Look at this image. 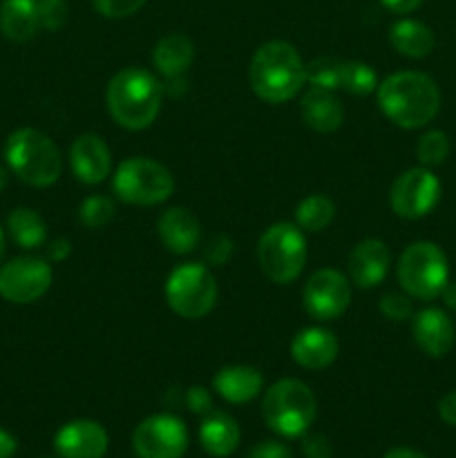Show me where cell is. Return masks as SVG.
I'll use <instances>...</instances> for the list:
<instances>
[{
    "mask_svg": "<svg viewBox=\"0 0 456 458\" xmlns=\"http://www.w3.org/2000/svg\"><path fill=\"white\" fill-rule=\"evenodd\" d=\"M232 253H235V244H232L231 237L215 235L206 246V262L210 267H224L232 258Z\"/></svg>",
    "mask_w": 456,
    "mask_h": 458,
    "instance_id": "obj_35",
    "label": "cell"
},
{
    "mask_svg": "<svg viewBox=\"0 0 456 458\" xmlns=\"http://www.w3.org/2000/svg\"><path fill=\"white\" fill-rule=\"evenodd\" d=\"M70 168L85 186H97L106 182L112 170L110 148L98 134H79L70 148Z\"/></svg>",
    "mask_w": 456,
    "mask_h": 458,
    "instance_id": "obj_16",
    "label": "cell"
},
{
    "mask_svg": "<svg viewBox=\"0 0 456 458\" xmlns=\"http://www.w3.org/2000/svg\"><path fill=\"white\" fill-rule=\"evenodd\" d=\"M441 199V182L425 165L398 174L389 191V206L402 219H420L432 213Z\"/></svg>",
    "mask_w": 456,
    "mask_h": 458,
    "instance_id": "obj_10",
    "label": "cell"
},
{
    "mask_svg": "<svg viewBox=\"0 0 456 458\" xmlns=\"http://www.w3.org/2000/svg\"><path fill=\"white\" fill-rule=\"evenodd\" d=\"M199 441L208 454L231 456L240 445V425L224 411H208L201 420Z\"/></svg>",
    "mask_w": 456,
    "mask_h": 458,
    "instance_id": "obj_24",
    "label": "cell"
},
{
    "mask_svg": "<svg viewBox=\"0 0 456 458\" xmlns=\"http://www.w3.org/2000/svg\"><path fill=\"white\" fill-rule=\"evenodd\" d=\"M61 458H103L107 452V432L97 420H72L54 438Z\"/></svg>",
    "mask_w": 456,
    "mask_h": 458,
    "instance_id": "obj_17",
    "label": "cell"
},
{
    "mask_svg": "<svg viewBox=\"0 0 456 458\" xmlns=\"http://www.w3.org/2000/svg\"><path fill=\"white\" fill-rule=\"evenodd\" d=\"M161 88H164V97L179 98L186 92V79H183V76H168V79L161 83Z\"/></svg>",
    "mask_w": 456,
    "mask_h": 458,
    "instance_id": "obj_42",
    "label": "cell"
},
{
    "mask_svg": "<svg viewBox=\"0 0 456 458\" xmlns=\"http://www.w3.org/2000/svg\"><path fill=\"white\" fill-rule=\"evenodd\" d=\"M398 284L410 298L436 300L450 282V264L443 249L434 242L420 240L407 246L396 267Z\"/></svg>",
    "mask_w": 456,
    "mask_h": 458,
    "instance_id": "obj_6",
    "label": "cell"
},
{
    "mask_svg": "<svg viewBox=\"0 0 456 458\" xmlns=\"http://www.w3.org/2000/svg\"><path fill=\"white\" fill-rule=\"evenodd\" d=\"M340 67H342V61H335L331 56L313 58L311 63H307V83L311 88L335 92L340 89Z\"/></svg>",
    "mask_w": 456,
    "mask_h": 458,
    "instance_id": "obj_31",
    "label": "cell"
},
{
    "mask_svg": "<svg viewBox=\"0 0 456 458\" xmlns=\"http://www.w3.org/2000/svg\"><path fill=\"white\" fill-rule=\"evenodd\" d=\"M7 231L21 249L34 250L47 242V224L36 210L16 208L7 217Z\"/></svg>",
    "mask_w": 456,
    "mask_h": 458,
    "instance_id": "obj_26",
    "label": "cell"
},
{
    "mask_svg": "<svg viewBox=\"0 0 456 458\" xmlns=\"http://www.w3.org/2000/svg\"><path fill=\"white\" fill-rule=\"evenodd\" d=\"M380 313L392 322H405L411 320L414 316V307H411V298L407 293H384L378 304Z\"/></svg>",
    "mask_w": 456,
    "mask_h": 458,
    "instance_id": "obj_32",
    "label": "cell"
},
{
    "mask_svg": "<svg viewBox=\"0 0 456 458\" xmlns=\"http://www.w3.org/2000/svg\"><path fill=\"white\" fill-rule=\"evenodd\" d=\"M376 92L383 114L402 130L425 128L441 110V89L425 72H396L387 76Z\"/></svg>",
    "mask_w": 456,
    "mask_h": 458,
    "instance_id": "obj_1",
    "label": "cell"
},
{
    "mask_svg": "<svg viewBox=\"0 0 456 458\" xmlns=\"http://www.w3.org/2000/svg\"><path fill=\"white\" fill-rule=\"evenodd\" d=\"M384 9H389L392 13H398V16H405V13L416 12L425 0H380Z\"/></svg>",
    "mask_w": 456,
    "mask_h": 458,
    "instance_id": "obj_40",
    "label": "cell"
},
{
    "mask_svg": "<svg viewBox=\"0 0 456 458\" xmlns=\"http://www.w3.org/2000/svg\"><path fill=\"white\" fill-rule=\"evenodd\" d=\"M383 458H427V456L418 450H411V447H393V450H389Z\"/></svg>",
    "mask_w": 456,
    "mask_h": 458,
    "instance_id": "obj_44",
    "label": "cell"
},
{
    "mask_svg": "<svg viewBox=\"0 0 456 458\" xmlns=\"http://www.w3.org/2000/svg\"><path fill=\"white\" fill-rule=\"evenodd\" d=\"M67 21L65 0H38V22L43 30L58 31Z\"/></svg>",
    "mask_w": 456,
    "mask_h": 458,
    "instance_id": "obj_33",
    "label": "cell"
},
{
    "mask_svg": "<svg viewBox=\"0 0 456 458\" xmlns=\"http://www.w3.org/2000/svg\"><path fill=\"white\" fill-rule=\"evenodd\" d=\"M156 233L159 240L170 253L186 255L197 249L201 240V224L195 215L183 206H173L164 210L156 222Z\"/></svg>",
    "mask_w": 456,
    "mask_h": 458,
    "instance_id": "obj_19",
    "label": "cell"
},
{
    "mask_svg": "<svg viewBox=\"0 0 456 458\" xmlns=\"http://www.w3.org/2000/svg\"><path fill=\"white\" fill-rule=\"evenodd\" d=\"M249 83L255 97L271 106H280L298 97L300 89L304 88L307 63L286 40H268L253 54Z\"/></svg>",
    "mask_w": 456,
    "mask_h": 458,
    "instance_id": "obj_2",
    "label": "cell"
},
{
    "mask_svg": "<svg viewBox=\"0 0 456 458\" xmlns=\"http://www.w3.org/2000/svg\"><path fill=\"white\" fill-rule=\"evenodd\" d=\"M116 197L132 206H156L174 192V177L164 164L148 157H130L121 161L112 179Z\"/></svg>",
    "mask_w": 456,
    "mask_h": 458,
    "instance_id": "obj_8",
    "label": "cell"
},
{
    "mask_svg": "<svg viewBox=\"0 0 456 458\" xmlns=\"http://www.w3.org/2000/svg\"><path fill=\"white\" fill-rule=\"evenodd\" d=\"M146 3L148 0H94V9L103 18L119 21V18H128L137 13Z\"/></svg>",
    "mask_w": 456,
    "mask_h": 458,
    "instance_id": "obj_34",
    "label": "cell"
},
{
    "mask_svg": "<svg viewBox=\"0 0 456 458\" xmlns=\"http://www.w3.org/2000/svg\"><path fill=\"white\" fill-rule=\"evenodd\" d=\"M450 137L443 130H427L425 134H420L418 143H416V157H418L420 165L434 168L450 157Z\"/></svg>",
    "mask_w": 456,
    "mask_h": 458,
    "instance_id": "obj_30",
    "label": "cell"
},
{
    "mask_svg": "<svg viewBox=\"0 0 456 458\" xmlns=\"http://www.w3.org/2000/svg\"><path fill=\"white\" fill-rule=\"evenodd\" d=\"M4 186H7V170L0 168V192H3Z\"/></svg>",
    "mask_w": 456,
    "mask_h": 458,
    "instance_id": "obj_47",
    "label": "cell"
},
{
    "mask_svg": "<svg viewBox=\"0 0 456 458\" xmlns=\"http://www.w3.org/2000/svg\"><path fill=\"white\" fill-rule=\"evenodd\" d=\"M38 0H3L0 31L12 43H27L38 31Z\"/></svg>",
    "mask_w": 456,
    "mask_h": 458,
    "instance_id": "obj_23",
    "label": "cell"
},
{
    "mask_svg": "<svg viewBox=\"0 0 456 458\" xmlns=\"http://www.w3.org/2000/svg\"><path fill=\"white\" fill-rule=\"evenodd\" d=\"M195 61V43L186 34H165L152 49V65L164 79L183 76Z\"/></svg>",
    "mask_w": 456,
    "mask_h": 458,
    "instance_id": "obj_22",
    "label": "cell"
},
{
    "mask_svg": "<svg viewBox=\"0 0 456 458\" xmlns=\"http://www.w3.org/2000/svg\"><path fill=\"white\" fill-rule=\"evenodd\" d=\"M217 282L210 268L199 262L179 264L165 282V302L186 320H201L217 304Z\"/></svg>",
    "mask_w": 456,
    "mask_h": 458,
    "instance_id": "obj_9",
    "label": "cell"
},
{
    "mask_svg": "<svg viewBox=\"0 0 456 458\" xmlns=\"http://www.w3.org/2000/svg\"><path fill=\"white\" fill-rule=\"evenodd\" d=\"M443 302H445V307L450 309V311L456 313V282H447L445 289H443L441 293Z\"/></svg>",
    "mask_w": 456,
    "mask_h": 458,
    "instance_id": "obj_45",
    "label": "cell"
},
{
    "mask_svg": "<svg viewBox=\"0 0 456 458\" xmlns=\"http://www.w3.org/2000/svg\"><path fill=\"white\" fill-rule=\"evenodd\" d=\"M302 302L308 316L316 320H335L351 302V280L335 268H320L304 284Z\"/></svg>",
    "mask_w": 456,
    "mask_h": 458,
    "instance_id": "obj_12",
    "label": "cell"
},
{
    "mask_svg": "<svg viewBox=\"0 0 456 458\" xmlns=\"http://www.w3.org/2000/svg\"><path fill=\"white\" fill-rule=\"evenodd\" d=\"M340 88L347 89L356 97H367L374 89H378V79L376 72L362 61H344L340 67Z\"/></svg>",
    "mask_w": 456,
    "mask_h": 458,
    "instance_id": "obj_28",
    "label": "cell"
},
{
    "mask_svg": "<svg viewBox=\"0 0 456 458\" xmlns=\"http://www.w3.org/2000/svg\"><path fill=\"white\" fill-rule=\"evenodd\" d=\"M304 123L320 134L335 132L344 121V107L331 89L311 88L300 101Z\"/></svg>",
    "mask_w": 456,
    "mask_h": 458,
    "instance_id": "obj_20",
    "label": "cell"
},
{
    "mask_svg": "<svg viewBox=\"0 0 456 458\" xmlns=\"http://www.w3.org/2000/svg\"><path fill=\"white\" fill-rule=\"evenodd\" d=\"M389 43L398 54L407 58H425L432 54L436 38L434 31L416 18H401L389 30Z\"/></svg>",
    "mask_w": 456,
    "mask_h": 458,
    "instance_id": "obj_25",
    "label": "cell"
},
{
    "mask_svg": "<svg viewBox=\"0 0 456 458\" xmlns=\"http://www.w3.org/2000/svg\"><path fill=\"white\" fill-rule=\"evenodd\" d=\"M4 249H7V246H4V231L3 226H0V259L4 258Z\"/></svg>",
    "mask_w": 456,
    "mask_h": 458,
    "instance_id": "obj_46",
    "label": "cell"
},
{
    "mask_svg": "<svg viewBox=\"0 0 456 458\" xmlns=\"http://www.w3.org/2000/svg\"><path fill=\"white\" fill-rule=\"evenodd\" d=\"M52 280V267L45 259L22 255L0 267V295L12 304H31L47 293Z\"/></svg>",
    "mask_w": 456,
    "mask_h": 458,
    "instance_id": "obj_11",
    "label": "cell"
},
{
    "mask_svg": "<svg viewBox=\"0 0 456 458\" xmlns=\"http://www.w3.org/2000/svg\"><path fill=\"white\" fill-rule=\"evenodd\" d=\"M411 335L425 356L445 358L456 340V329L452 318L443 309L427 307L411 316Z\"/></svg>",
    "mask_w": 456,
    "mask_h": 458,
    "instance_id": "obj_15",
    "label": "cell"
},
{
    "mask_svg": "<svg viewBox=\"0 0 456 458\" xmlns=\"http://www.w3.org/2000/svg\"><path fill=\"white\" fill-rule=\"evenodd\" d=\"M392 264L389 246L378 237H367L358 242L347 259V277L360 289H374L383 284Z\"/></svg>",
    "mask_w": 456,
    "mask_h": 458,
    "instance_id": "obj_14",
    "label": "cell"
},
{
    "mask_svg": "<svg viewBox=\"0 0 456 458\" xmlns=\"http://www.w3.org/2000/svg\"><path fill=\"white\" fill-rule=\"evenodd\" d=\"M183 403H186L188 410L195 411V414L199 416H206L208 411H213V398H210V392L206 387H201V385H195V387L188 389V392L183 394Z\"/></svg>",
    "mask_w": 456,
    "mask_h": 458,
    "instance_id": "obj_36",
    "label": "cell"
},
{
    "mask_svg": "<svg viewBox=\"0 0 456 458\" xmlns=\"http://www.w3.org/2000/svg\"><path fill=\"white\" fill-rule=\"evenodd\" d=\"M335 204L326 195H308L295 208V224L307 233H320L334 222Z\"/></svg>",
    "mask_w": 456,
    "mask_h": 458,
    "instance_id": "obj_27",
    "label": "cell"
},
{
    "mask_svg": "<svg viewBox=\"0 0 456 458\" xmlns=\"http://www.w3.org/2000/svg\"><path fill=\"white\" fill-rule=\"evenodd\" d=\"M304 456L307 458H331V445L326 437L322 434H313V437L304 438Z\"/></svg>",
    "mask_w": 456,
    "mask_h": 458,
    "instance_id": "obj_38",
    "label": "cell"
},
{
    "mask_svg": "<svg viewBox=\"0 0 456 458\" xmlns=\"http://www.w3.org/2000/svg\"><path fill=\"white\" fill-rule=\"evenodd\" d=\"M70 250H72V244L70 240H65V237H58V240H54L52 244L47 246V255L52 262H63V259L70 255Z\"/></svg>",
    "mask_w": 456,
    "mask_h": 458,
    "instance_id": "obj_41",
    "label": "cell"
},
{
    "mask_svg": "<svg viewBox=\"0 0 456 458\" xmlns=\"http://www.w3.org/2000/svg\"><path fill=\"white\" fill-rule=\"evenodd\" d=\"M246 458H293V454H291L289 447L282 445V443L264 441L259 443V445H255Z\"/></svg>",
    "mask_w": 456,
    "mask_h": 458,
    "instance_id": "obj_37",
    "label": "cell"
},
{
    "mask_svg": "<svg viewBox=\"0 0 456 458\" xmlns=\"http://www.w3.org/2000/svg\"><path fill=\"white\" fill-rule=\"evenodd\" d=\"M438 416H441L443 423L456 428V389L441 398V403H438Z\"/></svg>",
    "mask_w": 456,
    "mask_h": 458,
    "instance_id": "obj_39",
    "label": "cell"
},
{
    "mask_svg": "<svg viewBox=\"0 0 456 458\" xmlns=\"http://www.w3.org/2000/svg\"><path fill=\"white\" fill-rule=\"evenodd\" d=\"M4 161L21 182L34 188H47L63 173V157L56 143L36 128H21L4 143Z\"/></svg>",
    "mask_w": 456,
    "mask_h": 458,
    "instance_id": "obj_4",
    "label": "cell"
},
{
    "mask_svg": "<svg viewBox=\"0 0 456 458\" xmlns=\"http://www.w3.org/2000/svg\"><path fill=\"white\" fill-rule=\"evenodd\" d=\"M340 343L329 329L322 327H308L295 334L293 343H291V358L295 365L308 371H320L334 365L338 358Z\"/></svg>",
    "mask_w": 456,
    "mask_h": 458,
    "instance_id": "obj_18",
    "label": "cell"
},
{
    "mask_svg": "<svg viewBox=\"0 0 456 458\" xmlns=\"http://www.w3.org/2000/svg\"><path fill=\"white\" fill-rule=\"evenodd\" d=\"M110 116L125 130H146L156 121L164 103V88L152 72L125 67L116 72L106 89Z\"/></svg>",
    "mask_w": 456,
    "mask_h": 458,
    "instance_id": "obj_3",
    "label": "cell"
},
{
    "mask_svg": "<svg viewBox=\"0 0 456 458\" xmlns=\"http://www.w3.org/2000/svg\"><path fill=\"white\" fill-rule=\"evenodd\" d=\"M258 259L264 276L275 284H291L307 264V237L298 224L277 222L262 233Z\"/></svg>",
    "mask_w": 456,
    "mask_h": 458,
    "instance_id": "obj_7",
    "label": "cell"
},
{
    "mask_svg": "<svg viewBox=\"0 0 456 458\" xmlns=\"http://www.w3.org/2000/svg\"><path fill=\"white\" fill-rule=\"evenodd\" d=\"M13 452H16V441H13L12 434L0 429V458H12Z\"/></svg>",
    "mask_w": 456,
    "mask_h": 458,
    "instance_id": "obj_43",
    "label": "cell"
},
{
    "mask_svg": "<svg viewBox=\"0 0 456 458\" xmlns=\"http://www.w3.org/2000/svg\"><path fill=\"white\" fill-rule=\"evenodd\" d=\"M139 458H182L188 447V429L173 414H156L143 420L132 434Z\"/></svg>",
    "mask_w": 456,
    "mask_h": 458,
    "instance_id": "obj_13",
    "label": "cell"
},
{
    "mask_svg": "<svg viewBox=\"0 0 456 458\" xmlns=\"http://www.w3.org/2000/svg\"><path fill=\"white\" fill-rule=\"evenodd\" d=\"M114 215L116 204L107 195H89L79 206V222L89 231H98V228L107 226L114 219Z\"/></svg>",
    "mask_w": 456,
    "mask_h": 458,
    "instance_id": "obj_29",
    "label": "cell"
},
{
    "mask_svg": "<svg viewBox=\"0 0 456 458\" xmlns=\"http://www.w3.org/2000/svg\"><path fill=\"white\" fill-rule=\"evenodd\" d=\"M264 376L259 369L250 365H228L215 374L213 387L224 401L232 403V405H241L249 403L262 392Z\"/></svg>",
    "mask_w": 456,
    "mask_h": 458,
    "instance_id": "obj_21",
    "label": "cell"
},
{
    "mask_svg": "<svg viewBox=\"0 0 456 458\" xmlns=\"http://www.w3.org/2000/svg\"><path fill=\"white\" fill-rule=\"evenodd\" d=\"M317 401L307 383L298 378H282L266 389L262 401L264 423L286 438L302 437L313 425Z\"/></svg>",
    "mask_w": 456,
    "mask_h": 458,
    "instance_id": "obj_5",
    "label": "cell"
}]
</instances>
